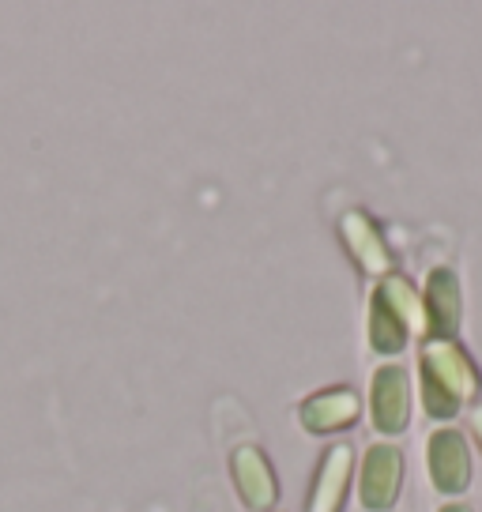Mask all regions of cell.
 I'll return each mask as SVG.
<instances>
[{"label": "cell", "instance_id": "cell-9", "mask_svg": "<svg viewBox=\"0 0 482 512\" xmlns=\"http://www.w3.org/2000/svg\"><path fill=\"white\" fill-rule=\"evenodd\" d=\"M298 418L309 433H339L351 430L354 422L362 418V400L354 388H324V392H313L302 407H298Z\"/></svg>", "mask_w": 482, "mask_h": 512}, {"label": "cell", "instance_id": "cell-8", "mask_svg": "<svg viewBox=\"0 0 482 512\" xmlns=\"http://www.w3.org/2000/svg\"><path fill=\"white\" fill-rule=\"evenodd\" d=\"M339 234H343V245L351 249L354 264L366 275H392V253H388V241L381 234V226L373 223L366 211H347L339 219Z\"/></svg>", "mask_w": 482, "mask_h": 512}, {"label": "cell", "instance_id": "cell-12", "mask_svg": "<svg viewBox=\"0 0 482 512\" xmlns=\"http://www.w3.org/2000/svg\"><path fill=\"white\" fill-rule=\"evenodd\" d=\"M437 512H471L467 505H460V501H449V505H441Z\"/></svg>", "mask_w": 482, "mask_h": 512}, {"label": "cell", "instance_id": "cell-6", "mask_svg": "<svg viewBox=\"0 0 482 512\" xmlns=\"http://www.w3.org/2000/svg\"><path fill=\"white\" fill-rule=\"evenodd\" d=\"M422 313H426V336L456 339L460 320H464V290H460V275L452 268H434L426 275Z\"/></svg>", "mask_w": 482, "mask_h": 512}, {"label": "cell", "instance_id": "cell-3", "mask_svg": "<svg viewBox=\"0 0 482 512\" xmlns=\"http://www.w3.org/2000/svg\"><path fill=\"white\" fill-rule=\"evenodd\" d=\"M403 490V452L396 445H370L362 456L358 497L370 512H392Z\"/></svg>", "mask_w": 482, "mask_h": 512}, {"label": "cell", "instance_id": "cell-10", "mask_svg": "<svg viewBox=\"0 0 482 512\" xmlns=\"http://www.w3.org/2000/svg\"><path fill=\"white\" fill-rule=\"evenodd\" d=\"M354 475V448L347 441L332 445L321 456L317 479H313V494H309V512H343L347 490H351Z\"/></svg>", "mask_w": 482, "mask_h": 512}, {"label": "cell", "instance_id": "cell-2", "mask_svg": "<svg viewBox=\"0 0 482 512\" xmlns=\"http://www.w3.org/2000/svg\"><path fill=\"white\" fill-rule=\"evenodd\" d=\"M418 332H426L422 294L407 275H385L370 298V347L377 354H400Z\"/></svg>", "mask_w": 482, "mask_h": 512}, {"label": "cell", "instance_id": "cell-1", "mask_svg": "<svg viewBox=\"0 0 482 512\" xmlns=\"http://www.w3.org/2000/svg\"><path fill=\"white\" fill-rule=\"evenodd\" d=\"M418 377H422L426 415L441 422L456 418L482 392L479 369L456 339H426V347L418 354Z\"/></svg>", "mask_w": 482, "mask_h": 512}, {"label": "cell", "instance_id": "cell-11", "mask_svg": "<svg viewBox=\"0 0 482 512\" xmlns=\"http://www.w3.org/2000/svg\"><path fill=\"white\" fill-rule=\"evenodd\" d=\"M471 433H475V441L482 445V407H475V411H471Z\"/></svg>", "mask_w": 482, "mask_h": 512}, {"label": "cell", "instance_id": "cell-4", "mask_svg": "<svg viewBox=\"0 0 482 512\" xmlns=\"http://www.w3.org/2000/svg\"><path fill=\"white\" fill-rule=\"evenodd\" d=\"M370 422L385 437H396L411 426V373L403 366H381L373 373Z\"/></svg>", "mask_w": 482, "mask_h": 512}, {"label": "cell", "instance_id": "cell-5", "mask_svg": "<svg viewBox=\"0 0 482 512\" xmlns=\"http://www.w3.org/2000/svg\"><path fill=\"white\" fill-rule=\"evenodd\" d=\"M426 464H430V482H434V490L445 497L464 494L467 486H471V479H475L471 448H467V437L460 430L430 433Z\"/></svg>", "mask_w": 482, "mask_h": 512}, {"label": "cell", "instance_id": "cell-7", "mask_svg": "<svg viewBox=\"0 0 482 512\" xmlns=\"http://www.w3.org/2000/svg\"><path fill=\"white\" fill-rule=\"evenodd\" d=\"M230 471H234V486H238L241 501L257 512H275L279 501V482H275L272 460L260 452L257 445H241L230 456Z\"/></svg>", "mask_w": 482, "mask_h": 512}]
</instances>
